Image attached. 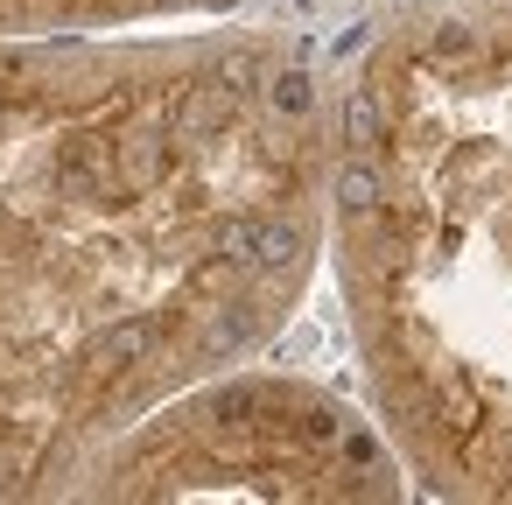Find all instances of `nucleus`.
<instances>
[{
  "label": "nucleus",
  "instance_id": "nucleus-1",
  "mask_svg": "<svg viewBox=\"0 0 512 505\" xmlns=\"http://www.w3.org/2000/svg\"><path fill=\"white\" fill-rule=\"evenodd\" d=\"M330 85L295 36H0V498L253 365L330 253Z\"/></svg>",
  "mask_w": 512,
  "mask_h": 505
},
{
  "label": "nucleus",
  "instance_id": "nucleus-3",
  "mask_svg": "<svg viewBox=\"0 0 512 505\" xmlns=\"http://www.w3.org/2000/svg\"><path fill=\"white\" fill-rule=\"evenodd\" d=\"M407 463L372 407L295 372H218L106 442L64 498H288L386 505Z\"/></svg>",
  "mask_w": 512,
  "mask_h": 505
},
{
  "label": "nucleus",
  "instance_id": "nucleus-2",
  "mask_svg": "<svg viewBox=\"0 0 512 505\" xmlns=\"http://www.w3.org/2000/svg\"><path fill=\"white\" fill-rule=\"evenodd\" d=\"M330 267L435 498L512 505V0H400L330 85Z\"/></svg>",
  "mask_w": 512,
  "mask_h": 505
},
{
  "label": "nucleus",
  "instance_id": "nucleus-4",
  "mask_svg": "<svg viewBox=\"0 0 512 505\" xmlns=\"http://www.w3.org/2000/svg\"><path fill=\"white\" fill-rule=\"evenodd\" d=\"M246 0H0V36H120L169 22H218Z\"/></svg>",
  "mask_w": 512,
  "mask_h": 505
}]
</instances>
